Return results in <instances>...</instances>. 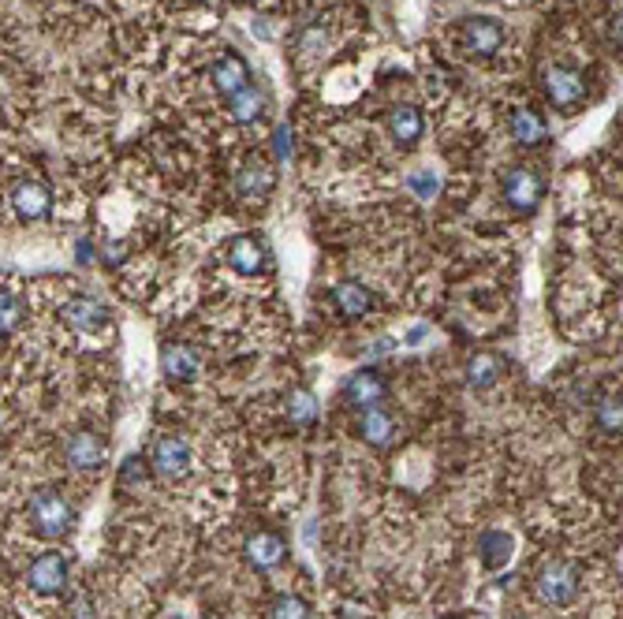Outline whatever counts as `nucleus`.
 <instances>
[{"label": "nucleus", "instance_id": "6e6552de", "mask_svg": "<svg viewBox=\"0 0 623 619\" xmlns=\"http://www.w3.org/2000/svg\"><path fill=\"white\" fill-rule=\"evenodd\" d=\"M26 583H31L34 594H45V597H56L68 589V560L64 552H42V556L31 560V571H26Z\"/></svg>", "mask_w": 623, "mask_h": 619}, {"label": "nucleus", "instance_id": "423d86ee", "mask_svg": "<svg viewBox=\"0 0 623 619\" xmlns=\"http://www.w3.org/2000/svg\"><path fill=\"white\" fill-rule=\"evenodd\" d=\"M504 23L500 19H489V15H475L467 19L464 26H459V45L475 56V60H489V56H497L504 49Z\"/></svg>", "mask_w": 623, "mask_h": 619}, {"label": "nucleus", "instance_id": "20e7f679", "mask_svg": "<svg viewBox=\"0 0 623 619\" xmlns=\"http://www.w3.org/2000/svg\"><path fill=\"white\" fill-rule=\"evenodd\" d=\"M146 463L160 482H179V477L191 474V444L179 434H160L154 437V444H149Z\"/></svg>", "mask_w": 623, "mask_h": 619}, {"label": "nucleus", "instance_id": "0eeeda50", "mask_svg": "<svg viewBox=\"0 0 623 619\" xmlns=\"http://www.w3.org/2000/svg\"><path fill=\"white\" fill-rule=\"evenodd\" d=\"M272 187H277V165L262 154H251L247 161L240 165V172H235V194H240L243 202L269 199Z\"/></svg>", "mask_w": 623, "mask_h": 619}, {"label": "nucleus", "instance_id": "c85d7f7f", "mask_svg": "<svg viewBox=\"0 0 623 619\" xmlns=\"http://www.w3.org/2000/svg\"><path fill=\"white\" fill-rule=\"evenodd\" d=\"M408 187L419 199H433V194L441 191V180H437V172H430V168H422V172H414L408 176Z\"/></svg>", "mask_w": 623, "mask_h": 619}, {"label": "nucleus", "instance_id": "2eb2a0df", "mask_svg": "<svg viewBox=\"0 0 623 619\" xmlns=\"http://www.w3.org/2000/svg\"><path fill=\"white\" fill-rule=\"evenodd\" d=\"M229 266H232L240 277H258L262 269L269 266L266 243L254 239V236H235V239L229 243Z\"/></svg>", "mask_w": 623, "mask_h": 619}, {"label": "nucleus", "instance_id": "f8f14e48", "mask_svg": "<svg viewBox=\"0 0 623 619\" xmlns=\"http://www.w3.org/2000/svg\"><path fill=\"white\" fill-rule=\"evenodd\" d=\"M198 370H202V359H198V351L191 344H165L160 347V373H165L168 381L187 384V381L198 378Z\"/></svg>", "mask_w": 623, "mask_h": 619}, {"label": "nucleus", "instance_id": "4468645a", "mask_svg": "<svg viewBox=\"0 0 623 619\" xmlns=\"http://www.w3.org/2000/svg\"><path fill=\"white\" fill-rule=\"evenodd\" d=\"M210 79H213V87L229 98V93L243 90L251 82V68L240 53H216L210 60Z\"/></svg>", "mask_w": 623, "mask_h": 619}, {"label": "nucleus", "instance_id": "aec40b11", "mask_svg": "<svg viewBox=\"0 0 623 619\" xmlns=\"http://www.w3.org/2000/svg\"><path fill=\"white\" fill-rule=\"evenodd\" d=\"M49 202H53L49 187L37 183V180L19 183L15 191H12V210H15L23 221H42L45 213H49Z\"/></svg>", "mask_w": 623, "mask_h": 619}, {"label": "nucleus", "instance_id": "cd10ccee", "mask_svg": "<svg viewBox=\"0 0 623 619\" xmlns=\"http://www.w3.org/2000/svg\"><path fill=\"white\" fill-rule=\"evenodd\" d=\"M146 477H149V463H146V459L127 455V459H124V466H120V482H124L127 489H135V485H143Z\"/></svg>", "mask_w": 623, "mask_h": 619}, {"label": "nucleus", "instance_id": "a211bd4d", "mask_svg": "<svg viewBox=\"0 0 623 619\" xmlns=\"http://www.w3.org/2000/svg\"><path fill=\"white\" fill-rule=\"evenodd\" d=\"M64 322H68L71 328H79V333H101V328L109 325V310L105 303H98V299L90 295H79L71 299L68 306H64Z\"/></svg>", "mask_w": 623, "mask_h": 619}, {"label": "nucleus", "instance_id": "7c9ffc66", "mask_svg": "<svg viewBox=\"0 0 623 619\" xmlns=\"http://www.w3.org/2000/svg\"><path fill=\"white\" fill-rule=\"evenodd\" d=\"M291 149H296V135H291V127L272 131V154H277V161H288Z\"/></svg>", "mask_w": 623, "mask_h": 619}, {"label": "nucleus", "instance_id": "9b49d317", "mask_svg": "<svg viewBox=\"0 0 623 619\" xmlns=\"http://www.w3.org/2000/svg\"><path fill=\"white\" fill-rule=\"evenodd\" d=\"M64 459H68V466H75V471H98L105 463V444H101L98 434L79 429V434L64 440Z\"/></svg>", "mask_w": 623, "mask_h": 619}, {"label": "nucleus", "instance_id": "a878e982", "mask_svg": "<svg viewBox=\"0 0 623 619\" xmlns=\"http://www.w3.org/2000/svg\"><path fill=\"white\" fill-rule=\"evenodd\" d=\"M593 421H598L601 434L609 437H620V392H601L598 399H593Z\"/></svg>", "mask_w": 623, "mask_h": 619}, {"label": "nucleus", "instance_id": "bb28decb", "mask_svg": "<svg viewBox=\"0 0 623 619\" xmlns=\"http://www.w3.org/2000/svg\"><path fill=\"white\" fill-rule=\"evenodd\" d=\"M19 322H23V303H19V295L0 292V336L19 328Z\"/></svg>", "mask_w": 623, "mask_h": 619}, {"label": "nucleus", "instance_id": "1a4fd4ad", "mask_svg": "<svg viewBox=\"0 0 623 619\" xmlns=\"http://www.w3.org/2000/svg\"><path fill=\"white\" fill-rule=\"evenodd\" d=\"M385 396H389V381H385L377 370H358L344 384V403L352 410L377 407V403H385Z\"/></svg>", "mask_w": 623, "mask_h": 619}, {"label": "nucleus", "instance_id": "f03ea898", "mask_svg": "<svg viewBox=\"0 0 623 619\" xmlns=\"http://www.w3.org/2000/svg\"><path fill=\"white\" fill-rule=\"evenodd\" d=\"M542 82H545V98H549V105L560 109V112L582 109V101L590 98L587 71L575 68V64H549L542 75Z\"/></svg>", "mask_w": 623, "mask_h": 619}, {"label": "nucleus", "instance_id": "dca6fc26", "mask_svg": "<svg viewBox=\"0 0 623 619\" xmlns=\"http://www.w3.org/2000/svg\"><path fill=\"white\" fill-rule=\"evenodd\" d=\"M508 131H512L519 146H542L545 138H549V124H545L542 112L531 105H515L508 112Z\"/></svg>", "mask_w": 623, "mask_h": 619}, {"label": "nucleus", "instance_id": "9d476101", "mask_svg": "<svg viewBox=\"0 0 623 619\" xmlns=\"http://www.w3.org/2000/svg\"><path fill=\"white\" fill-rule=\"evenodd\" d=\"M243 556H247L251 567L272 571V567L285 564L288 545H285V538H280V533H272V530H254L251 538H247V545H243Z\"/></svg>", "mask_w": 623, "mask_h": 619}, {"label": "nucleus", "instance_id": "473e14b6", "mask_svg": "<svg viewBox=\"0 0 623 619\" xmlns=\"http://www.w3.org/2000/svg\"><path fill=\"white\" fill-rule=\"evenodd\" d=\"M389 351H392V340H389V336H385V340H377V344L370 347L374 359H377V354H389Z\"/></svg>", "mask_w": 623, "mask_h": 619}, {"label": "nucleus", "instance_id": "f3484780", "mask_svg": "<svg viewBox=\"0 0 623 619\" xmlns=\"http://www.w3.org/2000/svg\"><path fill=\"white\" fill-rule=\"evenodd\" d=\"M385 127H389L396 146H414L426 131V120H422V109L414 105H392L389 116H385Z\"/></svg>", "mask_w": 623, "mask_h": 619}, {"label": "nucleus", "instance_id": "7ed1b4c3", "mask_svg": "<svg viewBox=\"0 0 623 619\" xmlns=\"http://www.w3.org/2000/svg\"><path fill=\"white\" fill-rule=\"evenodd\" d=\"M26 511H31V527L42 538H64L75 527V508L56 489H37Z\"/></svg>", "mask_w": 623, "mask_h": 619}, {"label": "nucleus", "instance_id": "b1692460", "mask_svg": "<svg viewBox=\"0 0 623 619\" xmlns=\"http://www.w3.org/2000/svg\"><path fill=\"white\" fill-rule=\"evenodd\" d=\"M500 373H504V359L493 351H478L475 359L467 362V384L470 389H489V384L500 381Z\"/></svg>", "mask_w": 623, "mask_h": 619}, {"label": "nucleus", "instance_id": "393cba45", "mask_svg": "<svg viewBox=\"0 0 623 619\" xmlns=\"http://www.w3.org/2000/svg\"><path fill=\"white\" fill-rule=\"evenodd\" d=\"M285 407H288V418L296 421V426H314V421L321 418V407H318V396L310 389H291L288 392V399H285Z\"/></svg>", "mask_w": 623, "mask_h": 619}, {"label": "nucleus", "instance_id": "412c9836", "mask_svg": "<svg viewBox=\"0 0 623 619\" xmlns=\"http://www.w3.org/2000/svg\"><path fill=\"white\" fill-rule=\"evenodd\" d=\"M333 303H336L340 314L347 317V322H358V317L370 314L374 295H370V288L358 284V280H344L340 288H333Z\"/></svg>", "mask_w": 623, "mask_h": 619}, {"label": "nucleus", "instance_id": "5701e85b", "mask_svg": "<svg viewBox=\"0 0 623 619\" xmlns=\"http://www.w3.org/2000/svg\"><path fill=\"white\" fill-rule=\"evenodd\" d=\"M329 45H333V34H329V26L310 23L307 31L296 37V56L303 64H318V60H325Z\"/></svg>", "mask_w": 623, "mask_h": 619}, {"label": "nucleus", "instance_id": "f257e3e1", "mask_svg": "<svg viewBox=\"0 0 623 619\" xmlns=\"http://www.w3.org/2000/svg\"><path fill=\"white\" fill-rule=\"evenodd\" d=\"M582 594V575L571 560H545L534 575V597L545 608H568L579 601Z\"/></svg>", "mask_w": 623, "mask_h": 619}, {"label": "nucleus", "instance_id": "c756f323", "mask_svg": "<svg viewBox=\"0 0 623 619\" xmlns=\"http://www.w3.org/2000/svg\"><path fill=\"white\" fill-rule=\"evenodd\" d=\"M269 612L272 616H310V605L296 594H280L277 601L269 605Z\"/></svg>", "mask_w": 623, "mask_h": 619}, {"label": "nucleus", "instance_id": "6ab92c4d", "mask_svg": "<svg viewBox=\"0 0 623 619\" xmlns=\"http://www.w3.org/2000/svg\"><path fill=\"white\" fill-rule=\"evenodd\" d=\"M266 109H269V98H266V90L262 87H254V82H247L243 90H235L229 93V116L235 120V124H258L262 116H266Z\"/></svg>", "mask_w": 623, "mask_h": 619}, {"label": "nucleus", "instance_id": "39448f33", "mask_svg": "<svg viewBox=\"0 0 623 619\" xmlns=\"http://www.w3.org/2000/svg\"><path fill=\"white\" fill-rule=\"evenodd\" d=\"M500 194L515 213H534L545 199V176L531 165H512L500 180Z\"/></svg>", "mask_w": 623, "mask_h": 619}, {"label": "nucleus", "instance_id": "ddd939ff", "mask_svg": "<svg viewBox=\"0 0 623 619\" xmlns=\"http://www.w3.org/2000/svg\"><path fill=\"white\" fill-rule=\"evenodd\" d=\"M396 434H400V429H396V418L381 407V403H377V407H366L363 415H358V437H363L370 448H377V452L392 448Z\"/></svg>", "mask_w": 623, "mask_h": 619}, {"label": "nucleus", "instance_id": "2f4dec72", "mask_svg": "<svg viewBox=\"0 0 623 619\" xmlns=\"http://www.w3.org/2000/svg\"><path fill=\"white\" fill-rule=\"evenodd\" d=\"M68 612H93V601L87 594H71L68 597Z\"/></svg>", "mask_w": 623, "mask_h": 619}, {"label": "nucleus", "instance_id": "4be33fe9", "mask_svg": "<svg viewBox=\"0 0 623 619\" xmlns=\"http://www.w3.org/2000/svg\"><path fill=\"white\" fill-rule=\"evenodd\" d=\"M481 564H486L489 571H500V567H508L512 564V556H515V538L508 530H489L486 538H481Z\"/></svg>", "mask_w": 623, "mask_h": 619}]
</instances>
